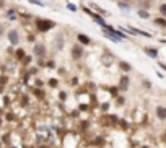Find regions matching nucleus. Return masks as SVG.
Returning a JSON list of instances; mask_svg holds the SVG:
<instances>
[{
    "instance_id": "nucleus-1",
    "label": "nucleus",
    "mask_w": 166,
    "mask_h": 148,
    "mask_svg": "<svg viewBox=\"0 0 166 148\" xmlns=\"http://www.w3.org/2000/svg\"><path fill=\"white\" fill-rule=\"evenodd\" d=\"M33 26L34 31L39 34H47L49 31H52L54 28H57V23L51 18H44V16H34L33 18Z\"/></svg>"
},
{
    "instance_id": "nucleus-2",
    "label": "nucleus",
    "mask_w": 166,
    "mask_h": 148,
    "mask_svg": "<svg viewBox=\"0 0 166 148\" xmlns=\"http://www.w3.org/2000/svg\"><path fill=\"white\" fill-rule=\"evenodd\" d=\"M33 55L34 59H47L49 57V51H47V44L44 41H36L33 44Z\"/></svg>"
},
{
    "instance_id": "nucleus-3",
    "label": "nucleus",
    "mask_w": 166,
    "mask_h": 148,
    "mask_svg": "<svg viewBox=\"0 0 166 148\" xmlns=\"http://www.w3.org/2000/svg\"><path fill=\"white\" fill-rule=\"evenodd\" d=\"M85 55H87L85 46H82L80 42H72V44H70V59L73 62H80Z\"/></svg>"
},
{
    "instance_id": "nucleus-4",
    "label": "nucleus",
    "mask_w": 166,
    "mask_h": 148,
    "mask_svg": "<svg viewBox=\"0 0 166 148\" xmlns=\"http://www.w3.org/2000/svg\"><path fill=\"white\" fill-rule=\"evenodd\" d=\"M7 41L10 46H18L21 41V34H20V30H16V28H12V30L7 31Z\"/></svg>"
},
{
    "instance_id": "nucleus-5",
    "label": "nucleus",
    "mask_w": 166,
    "mask_h": 148,
    "mask_svg": "<svg viewBox=\"0 0 166 148\" xmlns=\"http://www.w3.org/2000/svg\"><path fill=\"white\" fill-rule=\"evenodd\" d=\"M117 88H119L121 93H127V91H129V88H130V77H129V73H122L119 77Z\"/></svg>"
},
{
    "instance_id": "nucleus-6",
    "label": "nucleus",
    "mask_w": 166,
    "mask_h": 148,
    "mask_svg": "<svg viewBox=\"0 0 166 148\" xmlns=\"http://www.w3.org/2000/svg\"><path fill=\"white\" fill-rule=\"evenodd\" d=\"M142 51H143V54L147 57H150V59H158L160 57V49L158 47H153V46H143L142 47Z\"/></svg>"
},
{
    "instance_id": "nucleus-7",
    "label": "nucleus",
    "mask_w": 166,
    "mask_h": 148,
    "mask_svg": "<svg viewBox=\"0 0 166 148\" xmlns=\"http://www.w3.org/2000/svg\"><path fill=\"white\" fill-rule=\"evenodd\" d=\"M75 39H77V42H80V44L85 46V47H88V46L93 44V39H91V37H90L88 34H85V33H77Z\"/></svg>"
},
{
    "instance_id": "nucleus-8",
    "label": "nucleus",
    "mask_w": 166,
    "mask_h": 148,
    "mask_svg": "<svg viewBox=\"0 0 166 148\" xmlns=\"http://www.w3.org/2000/svg\"><path fill=\"white\" fill-rule=\"evenodd\" d=\"M5 18L8 21L20 20V10H18V8H7L5 10Z\"/></svg>"
},
{
    "instance_id": "nucleus-9",
    "label": "nucleus",
    "mask_w": 166,
    "mask_h": 148,
    "mask_svg": "<svg viewBox=\"0 0 166 148\" xmlns=\"http://www.w3.org/2000/svg\"><path fill=\"white\" fill-rule=\"evenodd\" d=\"M64 46H65V39L62 36V33H57L54 37V47H55V52H60L64 51Z\"/></svg>"
},
{
    "instance_id": "nucleus-10",
    "label": "nucleus",
    "mask_w": 166,
    "mask_h": 148,
    "mask_svg": "<svg viewBox=\"0 0 166 148\" xmlns=\"http://www.w3.org/2000/svg\"><path fill=\"white\" fill-rule=\"evenodd\" d=\"M155 116L161 122L166 121V106H164V104H158V106L155 107Z\"/></svg>"
},
{
    "instance_id": "nucleus-11",
    "label": "nucleus",
    "mask_w": 166,
    "mask_h": 148,
    "mask_svg": "<svg viewBox=\"0 0 166 148\" xmlns=\"http://www.w3.org/2000/svg\"><path fill=\"white\" fill-rule=\"evenodd\" d=\"M151 23L156 26V28H160V30H166V18L164 16H155V18H151Z\"/></svg>"
},
{
    "instance_id": "nucleus-12",
    "label": "nucleus",
    "mask_w": 166,
    "mask_h": 148,
    "mask_svg": "<svg viewBox=\"0 0 166 148\" xmlns=\"http://www.w3.org/2000/svg\"><path fill=\"white\" fill-rule=\"evenodd\" d=\"M117 67H119V70L122 72V73H130V72L134 70V67H132L129 62H125V60H119L117 62Z\"/></svg>"
},
{
    "instance_id": "nucleus-13",
    "label": "nucleus",
    "mask_w": 166,
    "mask_h": 148,
    "mask_svg": "<svg viewBox=\"0 0 166 148\" xmlns=\"http://www.w3.org/2000/svg\"><path fill=\"white\" fill-rule=\"evenodd\" d=\"M116 5H117V8H119V10L125 12V13H129V12L132 10V3H130V2H122V0H117Z\"/></svg>"
},
{
    "instance_id": "nucleus-14",
    "label": "nucleus",
    "mask_w": 166,
    "mask_h": 148,
    "mask_svg": "<svg viewBox=\"0 0 166 148\" xmlns=\"http://www.w3.org/2000/svg\"><path fill=\"white\" fill-rule=\"evenodd\" d=\"M28 54V52L23 49V47H16L15 49V52H13V57H15V60L16 62H21L23 59H25V55Z\"/></svg>"
},
{
    "instance_id": "nucleus-15",
    "label": "nucleus",
    "mask_w": 166,
    "mask_h": 148,
    "mask_svg": "<svg viewBox=\"0 0 166 148\" xmlns=\"http://www.w3.org/2000/svg\"><path fill=\"white\" fill-rule=\"evenodd\" d=\"M137 16L140 20H151V13L148 10H145V8H137Z\"/></svg>"
},
{
    "instance_id": "nucleus-16",
    "label": "nucleus",
    "mask_w": 166,
    "mask_h": 148,
    "mask_svg": "<svg viewBox=\"0 0 166 148\" xmlns=\"http://www.w3.org/2000/svg\"><path fill=\"white\" fill-rule=\"evenodd\" d=\"M90 7H93V8H94V12H96V13H99L101 16H104V18H108V16H109V12H108V10H104V8H101L99 5H96V3L90 2Z\"/></svg>"
},
{
    "instance_id": "nucleus-17",
    "label": "nucleus",
    "mask_w": 166,
    "mask_h": 148,
    "mask_svg": "<svg viewBox=\"0 0 166 148\" xmlns=\"http://www.w3.org/2000/svg\"><path fill=\"white\" fill-rule=\"evenodd\" d=\"M33 59H34V55H33V54H26V55H25V59H23L20 64H21L23 67H30V65H31V62H33Z\"/></svg>"
},
{
    "instance_id": "nucleus-18",
    "label": "nucleus",
    "mask_w": 166,
    "mask_h": 148,
    "mask_svg": "<svg viewBox=\"0 0 166 148\" xmlns=\"http://www.w3.org/2000/svg\"><path fill=\"white\" fill-rule=\"evenodd\" d=\"M46 85H47V86H49L51 90H55V88H59V80L52 77V78H49V80L46 82Z\"/></svg>"
},
{
    "instance_id": "nucleus-19",
    "label": "nucleus",
    "mask_w": 166,
    "mask_h": 148,
    "mask_svg": "<svg viewBox=\"0 0 166 148\" xmlns=\"http://www.w3.org/2000/svg\"><path fill=\"white\" fill-rule=\"evenodd\" d=\"M156 10H158V15H160V16H164V18H166V2H161V3H158Z\"/></svg>"
},
{
    "instance_id": "nucleus-20",
    "label": "nucleus",
    "mask_w": 166,
    "mask_h": 148,
    "mask_svg": "<svg viewBox=\"0 0 166 148\" xmlns=\"http://www.w3.org/2000/svg\"><path fill=\"white\" fill-rule=\"evenodd\" d=\"M114 104L117 107H124V104H125V96L124 94H119V96L114 99Z\"/></svg>"
},
{
    "instance_id": "nucleus-21",
    "label": "nucleus",
    "mask_w": 166,
    "mask_h": 148,
    "mask_svg": "<svg viewBox=\"0 0 166 148\" xmlns=\"http://www.w3.org/2000/svg\"><path fill=\"white\" fill-rule=\"evenodd\" d=\"M108 91H109V94H111V98H114V99L121 94V91H119V88H117V86H109Z\"/></svg>"
},
{
    "instance_id": "nucleus-22",
    "label": "nucleus",
    "mask_w": 166,
    "mask_h": 148,
    "mask_svg": "<svg viewBox=\"0 0 166 148\" xmlns=\"http://www.w3.org/2000/svg\"><path fill=\"white\" fill-rule=\"evenodd\" d=\"M33 94H34L36 98H39V99H42L44 98V91H42V88H33Z\"/></svg>"
},
{
    "instance_id": "nucleus-23",
    "label": "nucleus",
    "mask_w": 166,
    "mask_h": 148,
    "mask_svg": "<svg viewBox=\"0 0 166 148\" xmlns=\"http://www.w3.org/2000/svg\"><path fill=\"white\" fill-rule=\"evenodd\" d=\"M46 69H49V70H54L55 69V60L52 59H49V57H47V60H46Z\"/></svg>"
},
{
    "instance_id": "nucleus-24",
    "label": "nucleus",
    "mask_w": 166,
    "mask_h": 148,
    "mask_svg": "<svg viewBox=\"0 0 166 148\" xmlns=\"http://www.w3.org/2000/svg\"><path fill=\"white\" fill-rule=\"evenodd\" d=\"M101 33H103V31H101ZM103 36L108 37V39L112 41V42H122V39H119V37H116V36H112V34H108V33H103Z\"/></svg>"
},
{
    "instance_id": "nucleus-25",
    "label": "nucleus",
    "mask_w": 166,
    "mask_h": 148,
    "mask_svg": "<svg viewBox=\"0 0 166 148\" xmlns=\"http://www.w3.org/2000/svg\"><path fill=\"white\" fill-rule=\"evenodd\" d=\"M26 41H28V42H31V44H34V42L37 41V39H36V31H34V33H28Z\"/></svg>"
},
{
    "instance_id": "nucleus-26",
    "label": "nucleus",
    "mask_w": 166,
    "mask_h": 148,
    "mask_svg": "<svg viewBox=\"0 0 166 148\" xmlns=\"http://www.w3.org/2000/svg\"><path fill=\"white\" fill-rule=\"evenodd\" d=\"M30 3H33V5H37V7H41V8H44L46 7V3L42 2V0H28Z\"/></svg>"
},
{
    "instance_id": "nucleus-27",
    "label": "nucleus",
    "mask_w": 166,
    "mask_h": 148,
    "mask_svg": "<svg viewBox=\"0 0 166 148\" xmlns=\"http://www.w3.org/2000/svg\"><path fill=\"white\" fill-rule=\"evenodd\" d=\"M142 86H143L145 90H151V88H153V85H151V82H148V80H142Z\"/></svg>"
},
{
    "instance_id": "nucleus-28",
    "label": "nucleus",
    "mask_w": 166,
    "mask_h": 148,
    "mask_svg": "<svg viewBox=\"0 0 166 148\" xmlns=\"http://www.w3.org/2000/svg\"><path fill=\"white\" fill-rule=\"evenodd\" d=\"M37 72H39V69H37V67H31V69H28L26 73L31 77V75H37Z\"/></svg>"
},
{
    "instance_id": "nucleus-29",
    "label": "nucleus",
    "mask_w": 166,
    "mask_h": 148,
    "mask_svg": "<svg viewBox=\"0 0 166 148\" xmlns=\"http://www.w3.org/2000/svg\"><path fill=\"white\" fill-rule=\"evenodd\" d=\"M44 85H46V83L42 82L41 78H34V86H36V88H42Z\"/></svg>"
},
{
    "instance_id": "nucleus-30",
    "label": "nucleus",
    "mask_w": 166,
    "mask_h": 148,
    "mask_svg": "<svg viewBox=\"0 0 166 148\" xmlns=\"http://www.w3.org/2000/svg\"><path fill=\"white\" fill-rule=\"evenodd\" d=\"M5 34H7V26L3 25L2 21H0V37H2V36H5Z\"/></svg>"
},
{
    "instance_id": "nucleus-31",
    "label": "nucleus",
    "mask_w": 166,
    "mask_h": 148,
    "mask_svg": "<svg viewBox=\"0 0 166 148\" xmlns=\"http://www.w3.org/2000/svg\"><path fill=\"white\" fill-rule=\"evenodd\" d=\"M67 98H69L67 91H59V99L60 101H67Z\"/></svg>"
},
{
    "instance_id": "nucleus-32",
    "label": "nucleus",
    "mask_w": 166,
    "mask_h": 148,
    "mask_svg": "<svg viewBox=\"0 0 166 148\" xmlns=\"http://www.w3.org/2000/svg\"><path fill=\"white\" fill-rule=\"evenodd\" d=\"M67 8H69L70 12H77L78 10V7L77 5H72V3H67Z\"/></svg>"
},
{
    "instance_id": "nucleus-33",
    "label": "nucleus",
    "mask_w": 166,
    "mask_h": 148,
    "mask_svg": "<svg viewBox=\"0 0 166 148\" xmlns=\"http://www.w3.org/2000/svg\"><path fill=\"white\" fill-rule=\"evenodd\" d=\"M108 109H109V103H103V104H101V111H104V112H106Z\"/></svg>"
},
{
    "instance_id": "nucleus-34",
    "label": "nucleus",
    "mask_w": 166,
    "mask_h": 148,
    "mask_svg": "<svg viewBox=\"0 0 166 148\" xmlns=\"http://www.w3.org/2000/svg\"><path fill=\"white\" fill-rule=\"evenodd\" d=\"M7 80H8V77H0V85H5Z\"/></svg>"
},
{
    "instance_id": "nucleus-35",
    "label": "nucleus",
    "mask_w": 166,
    "mask_h": 148,
    "mask_svg": "<svg viewBox=\"0 0 166 148\" xmlns=\"http://www.w3.org/2000/svg\"><path fill=\"white\" fill-rule=\"evenodd\" d=\"M7 121H15V116H13V114H7Z\"/></svg>"
},
{
    "instance_id": "nucleus-36",
    "label": "nucleus",
    "mask_w": 166,
    "mask_h": 148,
    "mask_svg": "<svg viewBox=\"0 0 166 148\" xmlns=\"http://www.w3.org/2000/svg\"><path fill=\"white\" fill-rule=\"evenodd\" d=\"M161 142L166 143V130H163V133H161Z\"/></svg>"
},
{
    "instance_id": "nucleus-37",
    "label": "nucleus",
    "mask_w": 166,
    "mask_h": 148,
    "mask_svg": "<svg viewBox=\"0 0 166 148\" xmlns=\"http://www.w3.org/2000/svg\"><path fill=\"white\" fill-rule=\"evenodd\" d=\"M5 5H7L5 0H0V10H2V8H5Z\"/></svg>"
},
{
    "instance_id": "nucleus-38",
    "label": "nucleus",
    "mask_w": 166,
    "mask_h": 148,
    "mask_svg": "<svg viewBox=\"0 0 166 148\" xmlns=\"http://www.w3.org/2000/svg\"><path fill=\"white\" fill-rule=\"evenodd\" d=\"M160 67H161V69H163V70L166 72V64H163V62H160Z\"/></svg>"
},
{
    "instance_id": "nucleus-39",
    "label": "nucleus",
    "mask_w": 166,
    "mask_h": 148,
    "mask_svg": "<svg viewBox=\"0 0 166 148\" xmlns=\"http://www.w3.org/2000/svg\"><path fill=\"white\" fill-rule=\"evenodd\" d=\"M160 42H163V44H166V39H164V37H161V39H160Z\"/></svg>"
},
{
    "instance_id": "nucleus-40",
    "label": "nucleus",
    "mask_w": 166,
    "mask_h": 148,
    "mask_svg": "<svg viewBox=\"0 0 166 148\" xmlns=\"http://www.w3.org/2000/svg\"><path fill=\"white\" fill-rule=\"evenodd\" d=\"M122 2H130L132 3V0H122Z\"/></svg>"
},
{
    "instance_id": "nucleus-41",
    "label": "nucleus",
    "mask_w": 166,
    "mask_h": 148,
    "mask_svg": "<svg viewBox=\"0 0 166 148\" xmlns=\"http://www.w3.org/2000/svg\"><path fill=\"white\" fill-rule=\"evenodd\" d=\"M8 148H16V146H8Z\"/></svg>"
}]
</instances>
